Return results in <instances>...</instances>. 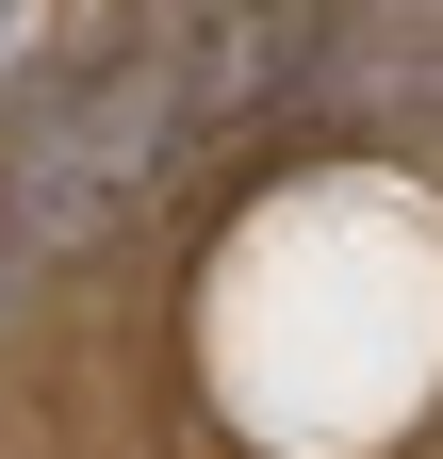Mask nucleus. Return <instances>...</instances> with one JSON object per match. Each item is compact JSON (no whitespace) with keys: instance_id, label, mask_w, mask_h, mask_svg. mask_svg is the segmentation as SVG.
<instances>
[{"instance_id":"nucleus-1","label":"nucleus","mask_w":443,"mask_h":459,"mask_svg":"<svg viewBox=\"0 0 443 459\" xmlns=\"http://www.w3.org/2000/svg\"><path fill=\"white\" fill-rule=\"evenodd\" d=\"M164 115H181V49L116 33L99 66H66L17 132H0V247L49 263V247H83L99 213H132V181L164 164Z\"/></svg>"},{"instance_id":"nucleus-2","label":"nucleus","mask_w":443,"mask_h":459,"mask_svg":"<svg viewBox=\"0 0 443 459\" xmlns=\"http://www.w3.org/2000/svg\"><path fill=\"white\" fill-rule=\"evenodd\" d=\"M312 66H345V82H443V0H312Z\"/></svg>"},{"instance_id":"nucleus-3","label":"nucleus","mask_w":443,"mask_h":459,"mask_svg":"<svg viewBox=\"0 0 443 459\" xmlns=\"http://www.w3.org/2000/svg\"><path fill=\"white\" fill-rule=\"evenodd\" d=\"M0 17H17V0H0Z\"/></svg>"}]
</instances>
